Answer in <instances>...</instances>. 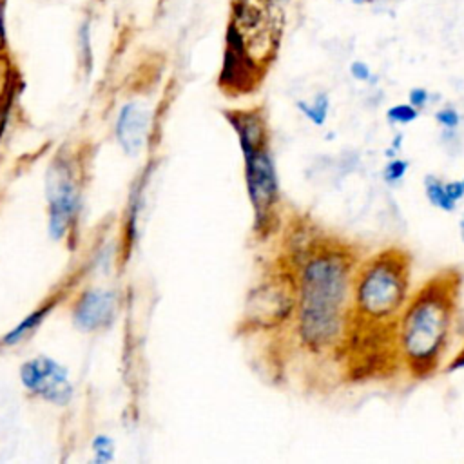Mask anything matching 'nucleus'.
Returning <instances> with one entry per match:
<instances>
[{
    "mask_svg": "<svg viewBox=\"0 0 464 464\" xmlns=\"http://www.w3.org/2000/svg\"><path fill=\"white\" fill-rule=\"evenodd\" d=\"M285 261L295 281L294 339L310 355L343 352L352 328V290L359 248L346 241L315 234L292 241Z\"/></svg>",
    "mask_w": 464,
    "mask_h": 464,
    "instance_id": "nucleus-1",
    "label": "nucleus"
},
{
    "mask_svg": "<svg viewBox=\"0 0 464 464\" xmlns=\"http://www.w3.org/2000/svg\"><path fill=\"white\" fill-rule=\"evenodd\" d=\"M462 276L448 268L411 292L395 321V350L411 379H428L440 370L459 310Z\"/></svg>",
    "mask_w": 464,
    "mask_h": 464,
    "instance_id": "nucleus-2",
    "label": "nucleus"
},
{
    "mask_svg": "<svg viewBox=\"0 0 464 464\" xmlns=\"http://www.w3.org/2000/svg\"><path fill=\"white\" fill-rule=\"evenodd\" d=\"M411 295V256L401 246H384L361 257L352 290V324L393 328Z\"/></svg>",
    "mask_w": 464,
    "mask_h": 464,
    "instance_id": "nucleus-3",
    "label": "nucleus"
},
{
    "mask_svg": "<svg viewBox=\"0 0 464 464\" xmlns=\"http://www.w3.org/2000/svg\"><path fill=\"white\" fill-rule=\"evenodd\" d=\"M263 118L243 120L237 127L239 147L245 160V183L254 210V232L266 239L279 221V178L270 149V127Z\"/></svg>",
    "mask_w": 464,
    "mask_h": 464,
    "instance_id": "nucleus-4",
    "label": "nucleus"
},
{
    "mask_svg": "<svg viewBox=\"0 0 464 464\" xmlns=\"http://www.w3.org/2000/svg\"><path fill=\"white\" fill-rule=\"evenodd\" d=\"M82 169L71 156L53 160L47 178L45 194L49 205V232L54 239L65 237L76 221L82 198Z\"/></svg>",
    "mask_w": 464,
    "mask_h": 464,
    "instance_id": "nucleus-5",
    "label": "nucleus"
},
{
    "mask_svg": "<svg viewBox=\"0 0 464 464\" xmlns=\"http://www.w3.org/2000/svg\"><path fill=\"white\" fill-rule=\"evenodd\" d=\"M20 377L29 392L49 402L65 404L71 397L67 372L49 357H36L24 362Z\"/></svg>",
    "mask_w": 464,
    "mask_h": 464,
    "instance_id": "nucleus-6",
    "label": "nucleus"
},
{
    "mask_svg": "<svg viewBox=\"0 0 464 464\" xmlns=\"http://www.w3.org/2000/svg\"><path fill=\"white\" fill-rule=\"evenodd\" d=\"M116 312V297L103 290H83L71 306L72 321L78 328L92 332L111 324Z\"/></svg>",
    "mask_w": 464,
    "mask_h": 464,
    "instance_id": "nucleus-7",
    "label": "nucleus"
},
{
    "mask_svg": "<svg viewBox=\"0 0 464 464\" xmlns=\"http://www.w3.org/2000/svg\"><path fill=\"white\" fill-rule=\"evenodd\" d=\"M150 118L143 105L140 103H125L118 114L116 121V136L127 156H138L149 138Z\"/></svg>",
    "mask_w": 464,
    "mask_h": 464,
    "instance_id": "nucleus-8",
    "label": "nucleus"
},
{
    "mask_svg": "<svg viewBox=\"0 0 464 464\" xmlns=\"http://www.w3.org/2000/svg\"><path fill=\"white\" fill-rule=\"evenodd\" d=\"M422 188H424V196L428 199V203L446 214H451L457 210L459 203L453 201L446 190V181L440 179L435 174H426L422 179Z\"/></svg>",
    "mask_w": 464,
    "mask_h": 464,
    "instance_id": "nucleus-9",
    "label": "nucleus"
},
{
    "mask_svg": "<svg viewBox=\"0 0 464 464\" xmlns=\"http://www.w3.org/2000/svg\"><path fill=\"white\" fill-rule=\"evenodd\" d=\"M297 109L301 111V114L310 120L315 127H323L328 120V112H330V98L326 92H317L312 102H297Z\"/></svg>",
    "mask_w": 464,
    "mask_h": 464,
    "instance_id": "nucleus-10",
    "label": "nucleus"
},
{
    "mask_svg": "<svg viewBox=\"0 0 464 464\" xmlns=\"http://www.w3.org/2000/svg\"><path fill=\"white\" fill-rule=\"evenodd\" d=\"M408 169H410V161L406 158H401V156L388 158L381 170V179L384 181L386 187L395 188L402 183L404 176L408 174Z\"/></svg>",
    "mask_w": 464,
    "mask_h": 464,
    "instance_id": "nucleus-11",
    "label": "nucleus"
},
{
    "mask_svg": "<svg viewBox=\"0 0 464 464\" xmlns=\"http://www.w3.org/2000/svg\"><path fill=\"white\" fill-rule=\"evenodd\" d=\"M384 116H386V121H388L390 125H401V127H404V125H410V123L417 121V118L420 116V111H417L411 103L404 102V103H393V105H390V107L386 109Z\"/></svg>",
    "mask_w": 464,
    "mask_h": 464,
    "instance_id": "nucleus-12",
    "label": "nucleus"
},
{
    "mask_svg": "<svg viewBox=\"0 0 464 464\" xmlns=\"http://www.w3.org/2000/svg\"><path fill=\"white\" fill-rule=\"evenodd\" d=\"M433 120L435 123L444 129V130H455L460 127V121H462V116L460 112L453 107V105H444L440 109L435 111L433 114Z\"/></svg>",
    "mask_w": 464,
    "mask_h": 464,
    "instance_id": "nucleus-13",
    "label": "nucleus"
},
{
    "mask_svg": "<svg viewBox=\"0 0 464 464\" xmlns=\"http://www.w3.org/2000/svg\"><path fill=\"white\" fill-rule=\"evenodd\" d=\"M430 92L424 87H411L408 92V103H411L417 111H424L430 103Z\"/></svg>",
    "mask_w": 464,
    "mask_h": 464,
    "instance_id": "nucleus-14",
    "label": "nucleus"
},
{
    "mask_svg": "<svg viewBox=\"0 0 464 464\" xmlns=\"http://www.w3.org/2000/svg\"><path fill=\"white\" fill-rule=\"evenodd\" d=\"M350 74H352V78L353 80H357V82H366V83H370V80H372V71H370V67H368V63H364V62H361V60H355V62H352V65H350Z\"/></svg>",
    "mask_w": 464,
    "mask_h": 464,
    "instance_id": "nucleus-15",
    "label": "nucleus"
},
{
    "mask_svg": "<svg viewBox=\"0 0 464 464\" xmlns=\"http://www.w3.org/2000/svg\"><path fill=\"white\" fill-rule=\"evenodd\" d=\"M446 190L450 194V198L457 203H460L464 199V187H462V181L460 179H450L446 181Z\"/></svg>",
    "mask_w": 464,
    "mask_h": 464,
    "instance_id": "nucleus-16",
    "label": "nucleus"
},
{
    "mask_svg": "<svg viewBox=\"0 0 464 464\" xmlns=\"http://www.w3.org/2000/svg\"><path fill=\"white\" fill-rule=\"evenodd\" d=\"M464 368V346L455 353V357L446 364L444 372H457V370H462Z\"/></svg>",
    "mask_w": 464,
    "mask_h": 464,
    "instance_id": "nucleus-17",
    "label": "nucleus"
},
{
    "mask_svg": "<svg viewBox=\"0 0 464 464\" xmlns=\"http://www.w3.org/2000/svg\"><path fill=\"white\" fill-rule=\"evenodd\" d=\"M402 145H404V132H402V130L393 132V136H392V140H390V145H388V147L399 154V152L402 150Z\"/></svg>",
    "mask_w": 464,
    "mask_h": 464,
    "instance_id": "nucleus-18",
    "label": "nucleus"
},
{
    "mask_svg": "<svg viewBox=\"0 0 464 464\" xmlns=\"http://www.w3.org/2000/svg\"><path fill=\"white\" fill-rule=\"evenodd\" d=\"M7 38H5V24H4V2L0 0V54L5 51Z\"/></svg>",
    "mask_w": 464,
    "mask_h": 464,
    "instance_id": "nucleus-19",
    "label": "nucleus"
},
{
    "mask_svg": "<svg viewBox=\"0 0 464 464\" xmlns=\"http://www.w3.org/2000/svg\"><path fill=\"white\" fill-rule=\"evenodd\" d=\"M459 232H460V239H462V243H464V212H462V216H460V219H459Z\"/></svg>",
    "mask_w": 464,
    "mask_h": 464,
    "instance_id": "nucleus-20",
    "label": "nucleus"
},
{
    "mask_svg": "<svg viewBox=\"0 0 464 464\" xmlns=\"http://www.w3.org/2000/svg\"><path fill=\"white\" fill-rule=\"evenodd\" d=\"M366 2H370V0H353V4H366Z\"/></svg>",
    "mask_w": 464,
    "mask_h": 464,
    "instance_id": "nucleus-21",
    "label": "nucleus"
},
{
    "mask_svg": "<svg viewBox=\"0 0 464 464\" xmlns=\"http://www.w3.org/2000/svg\"><path fill=\"white\" fill-rule=\"evenodd\" d=\"M460 181H462V187H464V178H462V179H460Z\"/></svg>",
    "mask_w": 464,
    "mask_h": 464,
    "instance_id": "nucleus-22",
    "label": "nucleus"
}]
</instances>
